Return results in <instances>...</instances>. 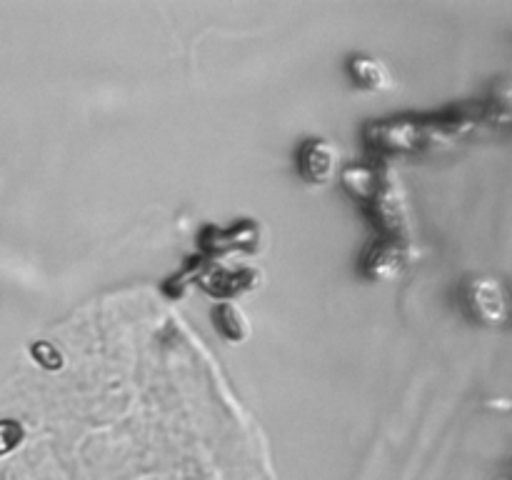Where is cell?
I'll use <instances>...</instances> for the list:
<instances>
[{
  "label": "cell",
  "mask_w": 512,
  "mask_h": 480,
  "mask_svg": "<svg viewBox=\"0 0 512 480\" xmlns=\"http://www.w3.org/2000/svg\"><path fill=\"white\" fill-rule=\"evenodd\" d=\"M478 120L473 115L453 113L450 118H380L363 128V140L378 160L398 155H420L428 150L450 148L455 140L465 138Z\"/></svg>",
  "instance_id": "1"
},
{
  "label": "cell",
  "mask_w": 512,
  "mask_h": 480,
  "mask_svg": "<svg viewBox=\"0 0 512 480\" xmlns=\"http://www.w3.org/2000/svg\"><path fill=\"white\" fill-rule=\"evenodd\" d=\"M360 208L368 213L370 223L378 228L380 238L410 245L408 198H405V190L400 185L398 175H395V170H390L388 163H385L383 175H380L373 195Z\"/></svg>",
  "instance_id": "2"
},
{
  "label": "cell",
  "mask_w": 512,
  "mask_h": 480,
  "mask_svg": "<svg viewBox=\"0 0 512 480\" xmlns=\"http://www.w3.org/2000/svg\"><path fill=\"white\" fill-rule=\"evenodd\" d=\"M458 305L465 318L480 328L508 323V290L495 275H465L458 288Z\"/></svg>",
  "instance_id": "3"
},
{
  "label": "cell",
  "mask_w": 512,
  "mask_h": 480,
  "mask_svg": "<svg viewBox=\"0 0 512 480\" xmlns=\"http://www.w3.org/2000/svg\"><path fill=\"white\" fill-rule=\"evenodd\" d=\"M410 265V248L395 240H375L360 255V275L370 283L398 280Z\"/></svg>",
  "instance_id": "4"
},
{
  "label": "cell",
  "mask_w": 512,
  "mask_h": 480,
  "mask_svg": "<svg viewBox=\"0 0 512 480\" xmlns=\"http://www.w3.org/2000/svg\"><path fill=\"white\" fill-rule=\"evenodd\" d=\"M340 165L338 145L328 138H305L298 148V173L310 185H328Z\"/></svg>",
  "instance_id": "5"
},
{
  "label": "cell",
  "mask_w": 512,
  "mask_h": 480,
  "mask_svg": "<svg viewBox=\"0 0 512 480\" xmlns=\"http://www.w3.org/2000/svg\"><path fill=\"white\" fill-rule=\"evenodd\" d=\"M260 245V225L250 218H240L228 228H205L200 233V248L208 255H228L233 250H255Z\"/></svg>",
  "instance_id": "6"
},
{
  "label": "cell",
  "mask_w": 512,
  "mask_h": 480,
  "mask_svg": "<svg viewBox=\"0 0 512 480\" xmlns=\"http://www.w3.org/2000/svg\"><path fill=\"white\" fill-rule=\"evenodd\" d=\"M255 270L250 268H238V270H230V268H205L200 273L198 283L205 293L215 295L220 300H233L235 295L245 293L255 285Z\"/></svg>",
  "instance_id": "7"
},
{
  "label": "cell",
  "mask_w": 512,
  "mask_h": 480,
  "mask_svg": "<svg viewBox=\"0 0 512 480\" xmlns=\"http://www.w3.org/2000/svg\"><path fill=\"white\" fill-rule=\"evenodd\" d=\"M348 75L353 85L368 90V93H385V90H393L395 85L388 65L380 58H373V55H350Z\"/></svg>",
  "instance_id": "8"
},
{
  "label": "cell",
  "mask_w": 512,
  "mask_h": 480,
  "mask_svg": "<svg viewBox=\"0 0 512 480\" xmlns=\"http://www.w3.org/2000/svg\"><path fill=\"white\" fill-rule=\"evenodd\" d=\"M213 323L215 328H218V333L223 335L225 340H230V343H243V340H248V315H245L243 308H240L238 303H233V300H223V303L215 305Z\"/></svg>",
  "instance_id": "9"
},
{
  "label": "cell",
  "mask_w": 512,
  "mask_h": 480,
  "mask_svg": "<svg viewBox=\"0 0 512 480\" xmlns=\"http://www.w3.org/2000/svg\"><path fill=\"white\" fill-rule=\"evenodd\" d=\"M23 440H25V428L20 420H13V418L0 420V458L13 453Z\"/></svg>",
  "instance_id": "10"
},
{
  "label": "cell",
  "mask_w": 512,
  "mask_h": 480,
  "mask_svg": "<svg viewBox=\"0 0 512 480\" xmlns=\"http://www.w3.org/2000/svg\"><path fill=\"white\" fill-rule=\"evenodd\" d=\"M30 355H33L35 363L43 365L45 370H60L65 363L63 353H60L53 343H48V340H38V343L30 345Z\"/></svg>",
  "instance_id": "11"
}]
</instances>
